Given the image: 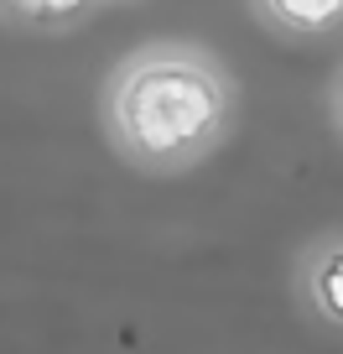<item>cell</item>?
Instances as JSON below:
<instances>
[{"instance_id":"obj_4","label":"cell","mask_w":343,"mask_h":354,"mask_svg":"<svg viewBox=\"0 0 343 354\" xmlns=\"http://www.w3.org/2000/svg\"><path fill=\"white\" fill-rule=\"evenodd\" d=\"M333 125H338V136H343V73H338V84H333Z\"/></svg>"},{"instance_id":"obj_3","label":"cell","mask_w":343,"mask_h":354,"mask_svg":"<svg viewBox=\"0 0 343 354\" xmlns=\"http://www.w3.org/2000/svg\"><path fill=\"white\" fill-rule=\"evenodd\" d=\"M255 11L266 26L297 37V42H317V37L343 32V0H255Z\"/></svg>"},{"instance_id":"obj_1","label":"cell","mask_w":343,"mask_h":354,"mask_svg":"<svg viewBox=\"0 0 343 354\" xmlns=\"http://www.w3.org/2000/svg\"><path fill=\"white\" fill-rule=\"evenodd\" d=\"M239 110L229 73L188 42H151L120 63L104 94L115 151L141 172H188L224 146Z\"/></svg>"},{"instance_id":"obj_2","label":"cell","mask_w":343,"mask_h":354,"mask_svg":"<svg viewBox=\"0 0 343 354\" xmlns=\"http://www.w3.org/2000/svg\"><path fill=\"white\" fill-rule=\"evenodd\" d=\"M302 297L328 328H343V240L307 250V261H302Z\"/></svg>"}]
</instances>
